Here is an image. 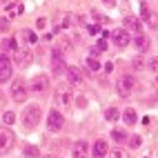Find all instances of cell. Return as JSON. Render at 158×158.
<instances>
[{
  "mask_svg": "<svg viewBox=\"0 0 158 158\" xmlns=\"http://www.w3.org/2000/svg\"><path fill=\"white\" fill-rule=\"evenodd\" d=\"M20 36H23V40H27V43H36V40H38V36L31 29H23V31H20Z\"/></svg>",
  "mask_w": 158,
  "mask_h": 158,
  "instance_id": "44dd1931",
  "label": "cell"
},
{
  "mask_svg": "<svg viewBox=\"0 0 158 158\" xmlns=\"http://www.w3.org/2000/svg\"><path fill=\"white\" fill-rule=\"evenodd\" d=\"M31 89H34V91H45V89H49V78L43 76V73L34 76V80H31Z\"/></svg>",
  "mask_w": 158,
  "mask_h": 158,
  "instance_id": "8fae6325",
  "label": "cell"
},
{
  "mask_svg": "<svg viewBox=\"0 0 158 158\" xmlns=\"http://www.w3.org/2000/svg\"><path fill=\"white\" fill-rule=\"evenodd\" d=\"M102 2H105V5H109V7H114V5H116V0H102Z\"/></svg>",
  "mask_w": 158,
  "mask_h": 158,
  "instance_id": "e575fe53",
  "label": "cell"
},
{
  "mask_svg": "<svg viewBox=\"0 0 158 158\" xmlns=\"http://www.w3.org/2000/svg\"><path fill=\"white\" fill-rule=\"evenodd\" d=\"M89 156V145L85 140H78V143H73L71 147V158H87Z\"/></svg>",
  "mask_w": 158,
  "mask_h": 158,
  "instance_id": "9c48e42d",
  "label": "cell"
},
{
  "mask_svg": "<svg viewBox=\"0 0 158 158\" xmlns=\"http://www.w3.org/2000/svg\"><path fill=\"white\" fill-rule=\"evenodd\" d=\"M67 80L71 82V85H80L82 82V76H80V69H76V67H67Z\"/></svg>",
  "mask_w": 158,
  "mask_h": 158,
  "instance_id": "2e32d148",
  "label": "cell"
},
{
  "mask_svg": "<svg viewBox=\"0 0 158 158\" xmlns=\"http://www.w3.org/2000/svg\"><path fill=\"white\" fill-rule=\"evenodd\" d=\"M147 67H149L152 71H158V56H156V58H152L149 62H147Z\"/></svg>",
  "mask_w": 158,
  "mask_h": 158,
  "instance_id": "83f0119b",
  "label": "cell"
},
{
  "mask_svg": "<svg viewBox=\"0 0 158 158\" xmlns=\"http://www.w3.org/2000/svg\"><path fill=\"white\" fill-rule=\"evenodd\" d=\"M140 16H143V20H145L149 27H156V16H154V11L149 9V5H147V2L140 5Z\"/></svg>",
  "mask_w": 158,
  "mask_h": 158,
  "instance_id": "5bb4252c",
  "label": "cell"
},
{
  "mask_svg": "<svg viewBox=\"0 0 158 158\" xmlns=\"http://www.w3.org/2000/svg\"><path fill=\"white\" fill-rule=\"evenodd\" d=\"M134 43H136V49H138L140 54L149 49V38H147V36H143V34H140V36H136V40H134Z\"/></svg>",
  "mask_w": 158,
  "mask_h": 158,
  "instance_id": "ac0fdd59",
  "label": "cell"
},
{
  "mask_svg": "<svg viewBox=\"0 0 158 158\" xmlns=\"http://www.w3.org/2000/svg\"><path fill=\"white\" fill-rule=\"evenodd\" d=\"M25 154L27 156H38V149H36V147H31V145H27L25 147Z\"/></svg>",
  "mask_w": 158,
  "mask_h": 158,
  "instance_id": "f1b7e54d",
  "label": "cell"
},
{
  "mask_svg": "<svg viewBox=\"0 0 158 158\" xmlns=\"http://www.w3.org/2000/svg\"><path fill=\"white\" fill-rule=\"evenodd\" d=\"M71 38L69 36H60L58 40H56V51H60V54H67V51L71 49Z\"/></svg>",
  "mask_w": 158,
  "mask_h": 158,
  "instance_id": "9a60e30c",
  "label": "cell"
},
{
  "mask_svg": "<svg viewBox=\"0 0 158 158\" xmlns=\"http://www.w3.org/2000/svg\"><path fill=\"white\" fill-rule=\"evenodd\" d=\"M85 65H87V69H89V71H98V69H100V65H98V60L94 58V56H89V58L85 60Z\"/></svg>",
  "mask_w": 158,
  "mask_h": 158,
  "instance_id": "7402d4cb",
  "label": "cell"
},
{
  "mask_svg": "<svg viewBox=\"0 0 158 158\" xmlns=\"http://www.w3.org/2000/svg\"><path fill=\"white\" fill-rule=\"evenodd\" d=\"M51 71L56 73V76H60V73L67 71V65H65V58H62L60 51L54 49V58H51Z\"/></svg>",
  "mask_w": 158,
  "mask_h": 158,
  "instance_id": "277c9868",
  "label": "cell"
},
{
  "mask_svg": "<svg viewBox=\"0 0 158 158\" xmlns=\"http://www.w3.org/2000/svg\"><path fill=\"white\" fill-rule=\"evenodd\" d=\"M9 78H11V60L2 54L0 56V82H7Z\"/></svg>",
  "mask_w": 158,
  "mask_h": 158,
  "instance_id": "52a82bcc",
  "label": "cell"
},
{
  "mask_svg": "<svg viewBox=\"0 0 158 158\" xmlns=\"http://www.w3.org/2000/svg\"><path fill=\"white\" fill-rule=\"evenodd\" d=\"M125 29H129V31H140V20L136 18V16H125Z\"/></svg>",
  "mask_w": 158,
  "mask_h": 158,
  "instance_id": "e0dca14e",
  "label": "cell"
},
{
  "mask_svg": "<svg viewBox=\"0 0 158 158\" xmlns=\"http://www.w3.org/2000/svg\"><path fill=\"white\" fill-rule=\"evenodd\" d=\"M40 116H43V111H40L38 105H29V107L25 109V114H23V123H25V127H27V129H34L36 125L40 123Z\"/></svg>",
  "mask_w": 158,
  "mask_h": 158,
  "instance_id": "6da1fadb",
  "label": "cell"
},
{
  "mask_svg": "<svg viewBox=\"0 0 158 158\" xmlns=\"http://www.w3.org/2000/svg\"><path fill=\"white\" fill-rule=\"evenodd\" d=\"M73 23H76V18H73V16H65L60 20V27H71Z\"/></svg>",
  "mask_w": 158,
  "mask_h": 158,
  "instance_id": "484cf974",
  "label": "cell"
},
{
  "mask_svg": "<svg viewBox=\"0 0 158 158\" xmlns=\"http://www.w3.org/2000/svg\"><path fill=\"white\" fill-rule=\"evenodd\" d=\"M107 152H109V147H107V143H105V140H96V143H94V147H91V156H94V158H105V156H107Z\"/></svg>",
  "mask_w": 158,
  "mask_h": 158,
  "instance_id": "4fadbf2b",
  "label": "cell"
},
{
  "mask_svg": "<svg viewBox=\"0 0 158 158\" xmlns=\"http://www.w3.org/2000/svg\"><path fill=\"white\" fill-rule=\"evenodd\" d=\"M111 138H114L116 143H127V131L120 129V127H114V129H111Z\"/></svg>",
  "mask_w": 158,
  "mask_h": 158,
  "instance_id": "d6986e66",
  "label": "cell"
},
{
  "mask_svg": "<svg viewBox=\"0 0 158 158\" xmlns=\"http://www.w3.org/2000/svg\"><path fill=\"white\" fill-rule=\"evenodd\" d=\"M111 40H114V45L116 47H120V49H125L129 45V34H127V29H116L114 34H111Z\"/></svg>",
  "mask_w": 158,
  "mask_h": 158,
  "instance_id": "5b68a950",
  "label": "cell"
},
{
  "mask_svg": "<svg viewBox=\"0 0 158 158\" xmlns=\"http://www.w3.org/2000/svg\"><path fill=\"white\" fill-rule=\"evenodd\" d=\"M7 14H9V16L23 14V5H18V2H16V5H9V7H7Z\"/></svg>",
  "mask_w": 158,
  "mask_h": 158,
  "instance_id": "603a6c76",
  "label": "cell"
},
{
  "mask_svg": "<svg viewBox=\"0 0 158 158\" xmlns=\"http://www.w3.org/2000/svg\"><path fill=\"white\" fill-rule=\"evenodd\" d=\"M134 87H136V78H134V76H127V73H125V76H120L118 82H116V89H118V96H120V98L131 96Z\"/></svg>",
  "mask_w": 158,
  "mask_h": 158,
  "instance_id": "7a4b0ae2",
  "label": "cell"
},
{
  "mask_svg": "<svg viewBox=\"0 0 158 158\" xmlns=\"http://www.w3.org/2000/svg\"><path fill=\"white\" fill-rule=\"evenodd\" d=\"M0 29H2V31L9 29V20H7V18H0Z\"/></svg>",
  "mask_w": 158,
  "mask_h": 158,
  "instance_id": "d6a6232c",
  "label": "cell"
},
{
  "mask_svg": "<svg viewBox=\"0 0 158 158\" xmlns=\"http://www.w3.org/2000/svg\"><path fill=\"white\" fill-rule=\"evenodd\" d=\"M27 85H25V80H16L14 82V89H11V96H14V100L16 102H23V100H27Z\"/></svg>",
  "mask_w": 158,
  "mask_h": 158,
  "instance_id": "8992f818",
  "label": "cell"
},
{
  "mask_svg": "<svg viewBox=\"0 0 158 158\" xmlns=\"http://www.w3.org/2000/svg\"><path fill=\"white\" fill-rule=\"evenodd\" d=\"M62 125H65V118H62V114L56 111V109H51L49 116H47V127H49V131H60V129H62Z\"/></svg>",
  "mask_w": 158,
  "mask_h": 158,
  "instance_id": "3957f363",
  "label": "cell"
},
{
  "mask_svg": "<svg viewBox=\"0 0 158 158\" xmlns=\"http://www.w3.org/2000/svg\"><path fill=\"white\" fill-rule=\"evenodd\" d=\"M14 120H16V116H14L11 111H7V114H5V123H7V125H11Z\"/></svg>",
  "mask_w": 158,
  "mask_h": 158,
  "instance_id": "4dcf8cb0",
  "label": "cell"
},
{
  "mask_svg": "<svg viewBox=\"0 0 158 158\" xmlns=\"http://www.w3.org/2000/svg\"><path fill=\"white\" fill-rule=\"evenodd\" d=\"M100 31V27H96V25H89V34H98Z\"/></svg>",
  "mask_w": 158,
  "mask_h": 158,
  "instance_id": "836d02e7",
  "label": "cell"
},
{
  "mask_svg": "<svg viewBox=\"0 0 158 158\" xmlns=\"http://www.w3.org/2000/svg\"><path fill=\"white\" fill-rule=\"evenodd\" d=\"M111 158H127V156H125L123 149H114V152H111Z\"/></svg>",
  "mask_w": 158,
  "mask_h": 158,
  "instance_id": "f546056e",
  "label": "cell"
},
{
  "mask_svg": "<svg viewBox=\"0 0 158 158\" xmlns=\"http://www.w3.org/2000/svg\"><path fill=\"white\" fill-rule=\"evenodd\" d=\"M45 158H58V156H45Z\"/></svg>",
  "mask_w": 158,
  "mask_h": 158,
  "instance_id": "d590c367",
  "label": "cell"
},
{
  "mask_svg": "<svg viewBox=\"0 0 158 158\" xmlns=\"http://www.w3.org/2000/svg\"><path fill=\"white\" fill-rule=\"evenodd\" d=\"M31 60H34V54H31L29 49H18V51H16V65H18V67L31 65Z\"/></svg>",
  "mask_w": 158,
  "mask_h": 158,
  "instance_id": "30bf717a",
  "label": "cell"
},
{
  "mask_svg": "<svg viewBox=\"0 0 158 158\" xmlns=\"http://www.w3.org/2000/svg\"><path fill=\"white\" fill-rule=\"evenodd\" d=\"M129 147H131V149H138V147H140V136H131V138H129Z\"/></svg>",
  "mask_w": 158,
  "mask_h": 158,
  "instance_id": "4316f807",
  "label": "cell"
},
{
  "mask_svg": "<svg viewBox=\"0 0 158 158\" xmlns=\"http://www.w3.org/2000/svg\"><path fill=\"white\" fill-rule=\"evenodd\" d=\"M131 67H134L136 71H140V69H145V60H143L140 56H136V58L131 60Z\"/></svg>",
  "mask_w": 158,
  "mask_h": 158,
  "instance_id": "cb8c5ba5",
  "label": "cell"
},
{
  "mask_svg": "<svg viewBox=\"0 0 158 158\" xmlns=\"http://www.w3.org/2000/svg\"><path fill=\"white\" fill-rule=\"evenodd\" d=\"M96 49H98V51H105V49H107V40H105V38H102V40H98Z\"/></svg>",
  "mask_w": 158,
  "mask_h": 158,
  "instance_id": "1f68e13d",
  "label": "cell"
},
{
  "mask_svg": "<svg viewBox=\"0 0 158 158\" xmlns=\"http://www.w3.org/2000/svg\"><path fill=\"white\" fill-rule=\"evenodd\" d=\"M105 118H107V120H109V123H114V120H116V118H118V111H116V109H114V107H109V109H107V111H105Z\"/></svg>",
  "mask_w": 158,
  "mask_h": 158,
  "instance_id": "d4e9b609",
  "label": "cell"
},
{
  "mask_svg": "<svg viewBox=\"0 0 158 158\" xmlns=\"http://www.w3.org/2000/svg\"><path fill=\"white\" fill-rule=\"evenodd\" d=\"M123 120H125V125H136V111L131 107H127L123 114Z\"/></svg>",
  "mask_w": 158,
  "mask_h": 158,
  "instance_id": "ffe728a7",
  "label": "cell"
},
{
  "mask_svg": "<svg viewBox=\"0 0 158 158\" xmlns=\"http://www.w3.org/2000/svg\"><path fill=\"white\" fill-rule=\"evenodd\" d=\"M14 147V134L0 127V152H9Z\"/></svg>",
  "mask_w": 158,
  "mask_h": 158,
  "instance_id": "ba28073f",
  "label": "cell"
},
{
  "mask_svg": "<svg viewBox=\"0 0 158 158\" xmlns=\"http://www.w3.org/2000/svg\"><path fill=\"white\" fill-rule=\"evenodd\" d=\"M56 100L60 102V107H71L73 96H71L69 89H58V91H56Z\"/></svg>",
  "mask_w": 158,
  "mask_h": 158,
  "instance_id": "7c38bea8",
  "label": "cell"
}]
</instances>
